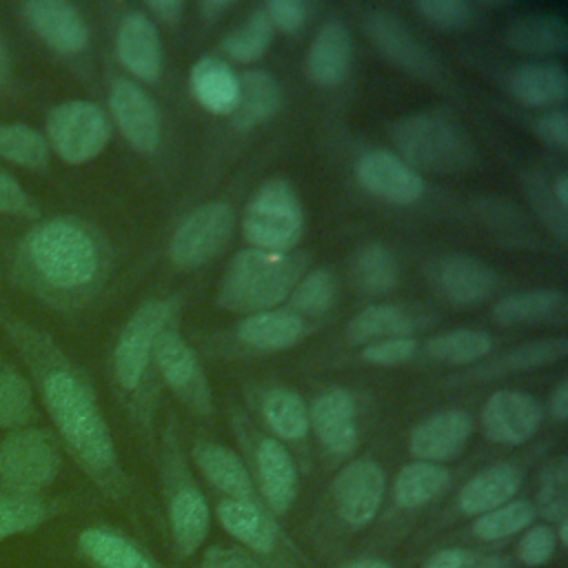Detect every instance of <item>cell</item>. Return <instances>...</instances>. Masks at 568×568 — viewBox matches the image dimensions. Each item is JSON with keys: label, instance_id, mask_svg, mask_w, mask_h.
Returning <instances> with one entry per match:
<instances>
[{"label": "cell", "instance_id": "cell-18", "mask_svg": "<svg viewBox=\"0 0 568 568\" xmlns=\"http://www.w3.org/2000/svg\"><path fill=\"white\" fill-rule=\"evenodd\" d=\"M111 115L124 140L140 153H153L160 144V113L142 84L118 78L109 91Z\"/></svg>", "mask_w": 568, "mask_h": 568}, {"label": "cell", "instance_id": "cell-1", "mask_svg": "<svg viewBox=\"0 0 568 568\" xmlns=\"http://www.w3.org/2000/svg\"><path fill=\"white\" fill-rule=\"evenodd\" d=\"M42 399L62 446L82 473L111 499H129V479L120 464L111 428L84 379L69 368L42 377Z\"/></svg>", "mask_w": 568, "mask_h": 568}, {"label": "cell", "instance_id": "cell-24", "mask_svg": "<svg viewBox=\"0 0 568 568\" xmlns=\"http://www.w3.org/2000/svg\"><path fill=\"white\" fill-rule=\"evenodd\" d=\"M22 11L33 31L53 51L73 55L89 42V29L80 11L64 0H31L22 4Z\"/></svg>", "mask_w": 568, "mask_h": 568}, {"label": "cell", "instance_id": "cell-43", "mask_svg": "<svg viewBox=\"0 0 568 568\" xmlns=\"http://www.w3.org/2000/svg\"><path fill=\"white\" fill-rule=\"evenodd\" d=\"M273 40V27L264 13V9H253L248 18L231 29L222 42L220 49L235 62H255L260 60Z\"/></svg>", "mask_w": 568, "mask_h": 568}, {"label": "cell", "instance_id": "cell-21", "mask_svg": "<svg viewBox=\"0 0 568 568\" xmlns=\"http://www.w3.org/2000/svg\"><path fill=\"white\" fill-rule=\"evenodd\" d=\"M357 406L346 388H331L308 406V428L335 457H346L359 442Z\"/></svg>", "mask_w": 568, "mask_h": 568}, {"label": "cell", "instance_id": "cell-46", "mask_svg": "<svg viewBox=\"0 0 568 568\" xmlns=\"http://www.w3.org/2000/svg\"><path fill=\"white\" fill-rule=\"evenodd\" d=\"M535 513L557 524L568 517V464L566 457L555 459L541 475Z\"/></svg>", "mask_w": 568, "mask_h": 568}, {"label": "cell", "instance_id": "cell-55", "mask_svg": "<svg viewBox=\"0 0 568 568\" xmlns=\"http://www.w3.org/2000/svg\"><path fill=\"white\" fill-rule=\"evenodd\" d=\"M144 7L149 9V13L153 18H158L160 22H166V24L178 22L184 13V2L182 0H149Z\"/></svg>", "mask_w": 568, "mask_h": 568}, {"label": "cell", "instance_id": "cell-48", "mask_svg": "<svg viewBox=\"0 0 568 568\" xmlns=\"http://www.w3.org/2000/svg\"><path fill=\"white\" fill-rule=\"evenodd\" d=\"M557 546L559 544H557L552 526L532 524L521 532L515 552H517L519 564H524L526 568H539V566H546L555 557Z\"/></svg>", "mask_w": 568, "mask_h": 568}, {"label": "cell", "instance_id": "cell-9", "mask_svg": "<svg viewBox=\"0 0 568 568\" xmlns=\"http://www.w3.org/2000/svg\"><path fill=\"white\" fill-rule=\"evenodd\" d=\"M235 217L226 202L195 206L173 231L169 257L182 271H193L217 257L233 235Z\"/></svg>", "mask_w": 568, "mask_h": 568}, {"label": "cell", "instance_id": "cell-39", "mask_svg": "<svg viewBox=\"0 0 568 568\" xmlns=\"http://www.w3.org/2000/svg\"><path fill=\"white\" fill-rule=\"evenodd\" d=\"M493 351V337L477 328H450L435 333L424 344V355L439 364H475Z\"/></svg>", "mask_w": 568, "mask_h": 568}, {"label": "cell", "instance_id": "cell-31", "mask_svg": "<svg viewBox=\"0 0 568 568\" xmlns=\"http://www.w3.org/2000/svg\"><path fill=\"white\" fill-rule=\"evenodd\" d=\"M189 89L195 102L215 115H231L240 98V75L229 62L204 55L189 71Z\"/></svg>", "mask_w": 568, "mask_h": 568}, {"label": "cell", "instance_id": "cell-59", "mask_svg": "<svg viewBox=\"0 0 568 568\" xmlns=\"http://www.w3.org/2000/svg\"><path fill=\"white\" fill-rule=\"evenodd\" d=\"M11 73V58H9V49H7V42L0 33V84L9 78Z\"/></svg>", "mask_w": 568, "mask_h": 568}, {"label": "cell", "instance_id": "cell-51", "mask_svg": "<svg viewBox=\"0 0 568 568\" xmlns=\"http://www.w3.org/2000/svg\"><path fill=\"white\" fill-rule=\"evenodd\" d=\"M537 138L555 151H568V115L564 106L544 111L532 124Z\"/></svg>", "mask_w": 568, "mask_h": 568}, {"label": "cell", "instance_id": "cell-32", "mask_svg": "<svg viewBox=\"0 0 568 568\" xmlns=\"http://www.w3.org/2000/svg\"><path fill=\"white\" fill-rule=\"evenodd\" d=\"M510 49L524 55H557L568 49V24L555 13H530L506 29Z\"/></svg>", "mask_w": 568, "mask_h": 568}, {"label": "cell", "instance_id": "cell-12", "mask_svg": "<svg viewBox=\"0 0 568 568\" xmlns=\"http://www.w3.org/2000/svg\"><path fill=\"white\" fill-rule=\"evenodd\" d=\"M384 493L386 473L368 457L348 462L333 479L335 513L351 530H362L377 517Z\"/></svg>", "mask_w": 568, "mask_h": 568}, {"label": "cell", "instance_id": "cell-41", "mask_svg": "<svg viewBox=\"0 0 568 568\" xmlns=\"http://www.w3.org/2000/svg\"><path fill=\"white\" fill-rule=\"evenodd\" d=\"M535 506L526 499H510L484 515H477L470 524V535L479 541H499L524 532L535 524Z\"/></svg>", "mask_w": 568, "mask_h": 568}, {"label": "cell", "instance_id": "cell-40", "mask_svg": "<svg viewBox=\"0 0 568 568\" xmlns=\"http://www.w3.org/2000/svg\"><path fill=\"white\" fill-rule=\"evenodd\" d=\"M353 282L366 295H386L397 286L399 264L393 251L382 242H371L353 257Z\"/></svg>", "mask_w": 568, "mask_h": 568}, {"label": "cell", "instance_id": "cell-49", "mask_svg": "<svg viewBox=\"0 0 568 568\" xmlns=\"http://www.w3.org/2000/svg\"><path fill=\"white\" fill-rule=\"evenodd\" d=\"M417 339L415 337H390V339H379L373 344H366L359 353V357L368 364L375 366H395L404 364L415 357L417 353Z\"/></svg>", "mask_w": 568, "mask_h": 568}, {"label": "cell", "instance_id": "cell-19", "mask_svg": "<svg viewBox=\"0 0 568 568\" xmlns=\"http://www.w3.org/2000/svg\"><path fill=\"white\" fill-rule=\"evenodd\" d=\"M257 495L266 510L277 517L291 510L300 490V477L295 459L288 448L275 437H262L253 453Z\"/></svg>", "mask_w": 568, "mask_h": 568}, {"label": "cell", "instance_id": "cell-57", "mask_svg": "<svg viewBox=\"0 0 568 568\" xmlns=\"http://www.w3.org/2000/svg\"><path fill=\"white\" fill-rule=\"evenodd\" d=\"M550 193H552V200H555L559 213H566V209H568V178H566V173H559L555 178V182L550 184Z\"/></svg>", "mask_w": 568, "mask_h": 568}, {"label": "cell", "instance_id": "cell-28", "mask_svg": "<svg viewBox=\"0 0 568 568\" xmlns=\"http://www.w3.org/2000/svg\"><path fill=\"white\" fill-rule=\"evenodd\" d=\"M508 93L530 109H557L568 98V78L557 62H524L508 73Z\"/></svg>", "mask_w": 568, "mask_h": 568}, {"label": "cell", "instance_id": "cell-8", "mask_svg": "<svg viewBox=\"0 0 568 568\" xmlns=\"http://www.w3.org/2000/svg\"><path fill=\"white\" fill-rule=\"evenodd\" d=\"M47 138L67 164H84L106 149L111 122L95 102L67 100L49 111Z\"/></svg>", "mask_w": 568, "mask_h": 568}, {"label": "cell", "instance_id": "cell-37", "mask_svg": "<svg viewBox=\"0 0 568 568\" xmlns=\"http://www.w3.org/2000/svg\"><path fill=\"white\" fill-rule=\"evenodd\" d=\"M262 417L275 439L300 442L308 435V406L302 395L293 388L275 386L268 388L260 402Z\"/></svg>", "mask_w": 568, "mask_h": 568}, {"label": "cell", "instance_id": "cell-33", "mask_svg": "<svg viewBox=\"0 0 568 568\" xmlns=\"http://www.w3.org/2000/svg\"><path fill=\"white\" fill-rule=\"evenodd\" d=\"M417 320L410 311L397 304H371L355 313L346 324V342L366 346L390 337H413Z\"/></svg>", "mask_w": 568, "mask_h": 568}, {"label": "cell", "instance_id": "cell-4", "mask_svg": "<svg viewBox=\"0 0 568 568\" xmlns=\"http://www.w3.org/2000/svg\"><path fill=\"white\" fill-rule=\"evenodd\" d=\"M36 273L53 288L75 291L91 284L100 268L93 237L69 220H51L38 226L27 242Z\"/></svg>", "mask_w": 568, "mask_h": 568}, {"label": "cell", "instance_id": "cell-60", "mask_svg": "<svg viewBox=\"0 0 568 568\" xmlns=\"http://www.w3.org/2000/svg\"><path fill=\"white\" fill-rule=\"evenodd\" d=\"M200 7H202V11H204L209 18H215V16H220L222 11L231 9V7H233V2H224V0H206V2H202Z\"/></svg>", "mask_w": 568, "mask_h": 568}, {"label": "cell", "instance_id": "cell-56", "mask_svg": "<svg viewBox=\"0 0 568 568\" xmlns=\"http://www.w3.org/2000/svg\"><path fill=\"white\" fill-rule=\"evenodd\" d=\"M548 413L555 422H566L568 417V379H561L548 399Z\"/></svg>", "mask_w": 568, "mask_h": 568}, {"label": "cell", "instance_id": "cell-25", "mask_svg": "<svg viewBox=\"0 0 568 568\" xmlns=\"http://www.w3.org/2000/svg\"><path fill=\"white\" fill-rule=\"evenodd\" d=\"M353 64V38L344 20L328 18L306 51V73L317 87H337Z\"/></svg>", "mask_w": 568, "mask_h": 568}, {"label": "cell", "instance_id": "cell-14", "mask_svg": "<svg viewBox=\"0 0 568 568\" xmlns=\"http://www.w3.org/2000/svg\"><path fill=\"white\" fill-rule=\"evenodd\" d=\"M544 422L541 404L526 390L499 388L481 406L479 424L484 435L504 446H521L535 437Z\"/></svg>", "mask_w": 568, "mask_h": 568}, {"label": "cell", "instance_id": "cell-16", "mask_svg": "<svg viewBox=\"0 0 568 568\" xmlns=\"http://www.w3.org/2000/svg\"><path fill=\"white\" fill-rule=\"evenodd\" d=\"M73 552L87 568H166L140 541L104 524L78 530Z\"/></svg>", "mask_w": 568, "mask_h": 568}, {"label": "cell", "instance_id": "cell-6", "mask_svg": "<svg viewBox=\"0 0 568 568\" xmlns=\"http://www.w3.org/2000/svg\"><path fill=\"white\" fill-rule=\"evenodd\" d=\"M242 233L257 251L293 253L304 233V209L288 180H268L251 195L242 215Z\"/></svg>", "mask_w": 568, "mask_h": 568}, {"label": "cell", "instance_id": "cell-35", "mask_svg": "<svg viewBox=\"0 0 568 568\" xmlns=\"http://www.w3.org/2000/svg\"><path fill=\"white\" fill-rule=\"evenodd\" d=\"M450 481L444 464L410 462L393 479V501L404 510H415L437 499Z\"/></svg>", "mask_w": 568, "mask_h": 568}, {"label": "cell", "instance_id": "cell-36", "mask_svg": "<svg viewBox=\"0 0 568 568\" xmlns=\"http://www.w3.org/2000/svg\"><path fill=\"white\" fill-rule=\"evenodd\" d=\"M64 510V501L53 497L0 495V544L20 535H29Z\"/></svg>", "mask_w": 568, "mask_h": 568}, {"label": "cell", "instance_id": "cell-54", "mask_svg": "<svg viewBox=\"0 0 568 568\" xmlns=\"http://www.w3.org/2000/svg\"><path fill=\"white\" fill-rule=\"evenodd\" d=\"M473 555L464 548H444L435 552L422 568H470Z\"/></svg>", "mask_w": 568, "mask_h": 568}, {"label": "cell", "instance_id": "cell-53", "mask_svg": "<svg viewBox=\"0 0 568 568\" xmlns=\"http://www.w3.org/2000/svg\"><path fill=\"white\" fill-rule=\"evenodd\" d=\"M0 213H11V215L33 213V204L27 191L18 184L13 175H9L2 169H0Z\"/></svg>", "mask_w": 568, "mask_h": 568}, {"label": "cell", "instance_id": "cell-38", "mask_svg": "<svg viewBox=\"0 0 568 568\" xmlns=\"http://www.w3.org/2000/svg\"><path fill=\"white\" fill-rule=\"evenodd\" d=\"M568 355V339L566 337H550V339H535L519 346H513L499 357L481 364L475 368V377H499L508 373L532 371L539 366L555 364Z\"/></svg>", "mask_w": 568, "mask_h": 568}, {"label": "cell", "instance_id": "cell-13", "mask_svg": "<svg viewBox=\"0 0 568 568\" xmlns=\"http://www.w3.org/2000/svg\"><path fill=\"white\" fill-rule=\"evenodd\" d=\"M364 31L373 47L402 71L433 80L442 73L435 53L413 33V29L393 11L371 9L364 16Z\"/></svg>", "mask_w": 568, "mask_h": 568}, {"label": "cell", "instance_id": "cell-61", "mask_svg": "<svg viewBox=\"0 0 568 568\" xmlns=\"http://www.w3.org/2000/svg\"><path fill=\"white\" fill-rule=\"evenodd\" d=\"M344 568H393V566L384 559H357V561H351Z\"/></svg>", "mask_w": 568, "mask_h": 568}, {"label": "cell", "instance_id": "cell-62", "mask_svg": "<svg viewBox=\"0 0 568 568\" xmlns=\"http://www.w3.org/2000/svg\"><path fill=\"white\" fill-rule=\"evenodd\" d=\"M552 530H555L557 544H559V546H568V517L561 519V521H557V528H552Z\"/></svg>", "mask_w": 568, "mask_h": 568}, {"label": "cell", "instance_id": "cell-47", "mask_svg": "<svg viewBox=\"0 0 568 568\" xmlns=\"http://www.w3.org/2000/svg\"><path fill=\"white\" fill-rule=\"evenodd\" d=\"M415 11L444 31H459L475 22V4L468 0H419Z\"/></svg>", "mask_w": 568, "mask_h": 568}, {"label": "cell", "instance_id": "cell-42", "mask_svg": "<svg viewBox=\"0 0 568 568\" xmlns=\"http://www.w3.org/2000/svg\"><path fill=\"white\" fill-rule=\"evenodd\" d=\"M288 300H291V311L302 320L324 315L335 306L337 277L326 266L311 268L297 280Z\"/></svg>", "mask_w": 568, "mask_h": 568}, {"label": "cell", "instance_id": "cell-30", "mask_svg": "<svg viewBox=\"0 0 568 568\" xmlns=\"http://www.w3.org/2000/svg\"><path fill=\"white\" fill-rule=\"evenodd\" d=\"M304 333H306L304 320L286 308L251 313L244 320H240L235 326L237 339L244 346L262 353L286 351L297 342H302Z\"/></svg>", "mask_w": 568, "mask_h": 568}, {"label": "cell", "instance_id": "cell-52", "mask_svg": "<svg viewBox=\"0 0 568 568\" xmlns=\"http://www.w3.org/2000/svg\"><path fill=\"white\" fill-rule=\"evenodd\" d=\"M200 568H262V564L237 544H217L204 552Z\"/></svg>", "mask_w": 568, "mask_h": 568}, {"label": "cell", "instance_id": "cell-10", "mask_svg": "<svg viewBox=\"0 0 568 568\" xmlns=\"http://www.w3.org/2000/svg\"><path fill=\"white\" fill-rule=\"evenodd\" d=\"M173 300H149L122 326L113 348V377L122 390H135L151 362L158 335L169 326Z\"/></svg>", "mask_w": 568, "mask_h": 568}, {"label": "cell", "instance_id": "cell-23", "mask_svg": "<svg viewBox=\"0 0 568 568\" xmlns=\"http://www.w3.org/2000/svg\"><path fill=\"white\" fill-rule=\"evenodd\" d=\"M115 53L120 64L142 82H155L162 71V42L158 27L142 11L122 16L115 31Z\"/></svg>", "mask_w": 568, "mask_h": 568}, {"label": "cell", "instance_id": "cell-11", "mask_svg": "<svg viewBox=\"0 0 568 568\" xmlns=\"http://www.w3.org/2000/svg\"><path fill=\"white\" fill-rule=\"evenodd\" d=\"M151 359L155 362L166 386L189 410L195 415L213 413V395L204 368L195 351L175 328L166 326L158 335Z\"/></svg>", "mask_w": 568, "mask_h": 568}, {"label": "cell", "instance_id": "cell-27", "mask_svg": "<svg viewBox=\"0 0 568 568\" xmlns=\"http://www.w3.org/2000/svg\"><path fill=\"white\" fill-rule=\"evenodd\" d=\"M568 317V295L559 288H532L499 297L493 304V320L499 326L564 324Z\"/></svg>", "mask_w": 568, "mask_h": 568}, {"label": "cell", "instance_id": "cell-29", "mask_svg": "<svg viewBox=\"0 0 568 568\" xmlns=\"http://www.w3.org/2000/svg\"><path fill=\"white\" fill-rule=\"evenodd\" d=\"M521 479L524 475L515 464L499 462V464L486 466L462 486L457 497V508L468 517L484 515L515 499V495L521 488Z\"/></svg>", "mask_w": 568, "mask_h": 568}, {"label": "cell", "instance_id": "cell-17", "mask_svg": "<svg viewBox=\"0 0 568 568\" xmlns=\"http://www.w3.org/2000/svg\"><path fill=\"white\" fill-rule=\"evenodd\" d=\"M220 526L251 555L275 557L284 550L286 537L277 519L260 501L220 499L215 506Z\"/></svg>", "mask_w": 568, "mask_h": 568}, {"label": "cell", "instance_id": "cell-2", "mask_svg": "<svg viewBox=\"0 0 568 568\" xmlns=\"http://www.w3.org/2000/svg\"><path fill=\"white\" fill-rule=\"evenodd\" d=\"M302 275V255L242 248L224 268L215 302L226 311L246 315L271 311L288 300Z\"/></svg>", "mask_w": 568, "mask_h": 568}, {"label": "cell", "instance_id": "cell-15", "mask_svg": "<svg viewBox=\"0 0 568 568\" xmlns=\"http://www.w3.org/2000/svg\"><path fill=\"white\" fill-rule=\"evenodd\" d=\"M355 178L366 193L388 204L406 206L424 195L422 173L384 149L364 153L355 164Z\"/></svg>", "mask_w": 568, "mask_h": 568}, {"label": "cell", "instance_id": "cell-45", "mask_svg": "<svg viewBox=\"0 0 568 568\" xmlns=\"http://www.w3.org/2000/svg\"><path fill=\"white\" fill-rule=\"evenodd\" d=\"M0 155L27 169H44L49 162V146L47 140L27 124H2Z\"/></svg>", "mask_w": 568, "mask_h": 568}, {"label": "cell", "instance_id": "cell-26", "mask_svg": "<svg viewBox=\"0 0 568 568\" xmlns=\"http://www.w3.org/2000/svg\"><path fill=\"white\" fill-rule=\"evenodd\" d=\"M193 462L202 477L220 490L224 499L262 504L246 464L231 448L217 442H197L193 446Z\"/></svg>", "mask_w": 568, "mask_h": 568}, {"label": "cell", "instance_id": "cell-44", "mask_svg": "<svg viewBox=\"0 0 568 568\" xmlns=\"http://www.w3.org/2000/svg\"><path fill=\"white\" fill-rule=\"evenodd\" d=\"M33 417V393L27 377L13 368L0 371V428L18 430Z\"/></svg>", "mask_w": 568, "mask_h": 568}, {"label": "cell", "instance_id": "cell-20", "mask_svg": "<svg viewBox=\"0 0 568 568\" xmlns=\"http://www.w3.org/2000/svg\"><path fill=\"white\" fill-rule=\"evenodd\" d=\"M473 435V419L462 408H444L417 422L408 435V453L417 462L442 464L462 455Z\"/></svg>", "mask_w": 568, "mask_h": 568}, {"label": "cell", "instance_id": "cell-7", "mask_svg": "<svg viewBox=\"0 0 568 568\" xmlns=\"http://www.w3.org/2000/svg\"><path fill=\"white\" fill-rule=\"evenodd\" d=\"M164 493L173 548L180 557H191L206 541L211 506L193 481L175 439H169L164 450Z\"/></svg>", "mask_w": 568, "mask_h": 568}, {"label": "cell", "instance_id": "cell-3", "mask_svg": "<svg viewBox=\"0 0 568 568\" xmlns=\"http://www.w3.org/2000/svg\"><path fill=\"white\" fill-rule=\"evenodd\" d=\"M390 140L399 158L417 173H459L475 158V144L466 131L442 113H410L390 124Z\"/></svg>", "mask_w": 568, "mask_h": 568}, {"label": "cell", "instance_id": "cell-34", "mask_svg": "<svg viewBox=\"0 0 568 568\" xmlns=\"http://www.w3.org/2000/svg\"><path fill=\"white\" fill-rule=\"evenodd\" d=\"M282 106L280 82L264 69H251L240 75V98L231 113L237 129H253L268 122Z\"/></svg>", "mask_w": 568, "mask_h": 568}, {"label": "cell", "instance_id": "cell-50", "mask_svg": "<svg viewBox=\"0 0 568 568\" xmlns=\"http://www.w3.org/2000/svg\"><path fill=\"white\" fill-rule=\"evenodd\" d=\"M262 9L273 31L282 33H297L308 20V4L302 0H268Z\"/></svg>", "mask_w": 568, "mask_h": 568}, {"label": "cell", "instance_id": "cell-5", "mask_svg": "<svg viewBox=\"0 0 568 568\" xmlns=\"http://www.w3.org/2000/svg\"><path fill=\"white\" fill-rule=\"evenodd\" d=\"M60 468V442L44 428L24 426L0 439V495H44Z\"/></svg>", "mask_w": 568, "mask_h": 568}, {"label": "cell", "instance_id": "cell-58", "mask_svg": "<svg viewBox=\"0 0 568 568\" xmlns=\"http://www.w3.org/2000/svg\"><path fill=\"white\" fill-rule=\"evenodd\" d=\"M470 568H508V561L499 555H486L481 559H473Z\"/></svg>", "mask_w": 568, "mask_h": 568}, {"label": "cell", "instance_id": "cell-22", "mask_svg": "<svg viewBox=\"0 0 568 568\" xmlns=\"http://www.w3.org/2000/svg\"><path fill=\"white\" fill-rule=\"evenodd\" d=\"M435 288L442 297L457 306H475L495 295L499 286L497 273L481 260L453 253L444 255L433 271Z\"/></svg>", "mask_w": 568, "mask_h": 568}]
</instances>
